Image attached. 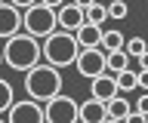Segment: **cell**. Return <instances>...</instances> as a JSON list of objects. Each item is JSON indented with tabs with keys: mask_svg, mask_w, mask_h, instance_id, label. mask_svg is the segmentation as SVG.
Wrapping results in <instances>:
<instances>
[{
	"mask_svg": "<svg viewBox=\"0 0 148 123\" xmlns=\"http://www.w3.org/2000/svg\"><path fill=\"white\" fill-rule=\"evenodd\" d=\"M40 3H46V6H53V10H62L68 0H40Z\"/></svg>",
	"mask_w": 148,
	"mask_h": 123,
	"instance_id": "25",
	"label": "cell"
},
{
	"mask_svg": "<svg viewBox=\"0 0 148 123\" xmlns=\"http://www.w3.org/2000/svg\"><path fill=\"white\" fill-rule=\"evenodd\" d=\"M86 25V10H80L74 0H68L62 10H59V31H68V34H77V31Z\"/></svg>",
	"mask_w": 148,
	"mask_h": 123,
	"instance_id": "9",
	"label": "cell"
},
{
	"mask_svg": "<svg viewBox=\"0 0 148 123\" xmlns=\"http://www.w3.org/2000/svg\"><path fill=\"white\" fill-rule=\"evenodd\" d=\"M108 16H111L114 22H123V19L130 16V6L123 3V0H111V3H108Z\"/></svg>",
	"mask_w": 148,
	"mask_h": 123,
	"instance_id": "20",
	"label": "cell"
},
{
	"mask_svg": "<svg viewBox=\"0 0 148 123\" xmlns=\"http://www.w3.org/2000/svg\"><path fill=\"white\" fill-rule=\"evenodd\" d=\"M123 123H148V117H145V114H139V111H133Z\"/></svg>",
	"mask_w": 148,
	"mask_h": 123,
	"instance_id": "23",
	"label": "cell"
},
{
	"mask_svg": "<svg viewBox=\"0 0 148 123\" xmlns=\"http://www.w3.org/2000/svg\"><path fill=\"white\" fill-rule=\"evenodd\" d=\"M117 95H120V89H117V77L114 74H102L96 80H90V99H99V102L108 105Z\"/></svg>",
	"mask_w": 148,
	"mask_h": 123,
	"instance_id": "10",
	"label": "cell"
},
{
	"mask_svg": "<svg viewBox=\"0 0 148 123\" xmlns=\"http://www.w3.org/2000/svg\"><path fill=\"white\" fill-rule=\"evenodd\" d=\"M22 28H25V12L12 3H0V37L9 40L16 34H22Z\"/></svg>",
	"mask_w": 148,
	"mask_h": 123,
	"instance_id": "8",
	"label": "cell"
},
{
	"mask_svg": "<svg viewBox=\"0 0 148 123\" xmlns=\"http://www.w3.org/2000/svg\"><path fill=\"white\" fill-rule=\"evenodd\" d=\"M127 43H123V34H120L117 28H108L105 34H102V49L105 52H117V49H123Z\"/></svg>",
	"mask_w": 148,
	"mask_h": 123,
	"instance_id": "15",
	"label": "cell"
},
{
	"mask_svg": "<svg viewBox=\"0 0 148 123\" xmlns=\"http://www.w3.org/2000/svg\"><path fill=\"white\" fill-rule=\"evenodd\" d=\"M3 62H6V68H12V71H25L28 74L34 65L43 62V43L22 31V34H16V37L6 40V46H3Z\"/></svg>",
	"mask_w": 148,
	"mask_h": 123,
	"instance_id": "1",
	"label": "cell"
},
{
	"mask_svg": "<svg viewBox=\"0 0 148 123\" xmlns=\"http://www.w3.org/2000/svg\"><path fill=\"white\" fill-rule=\"evenodd\" d=\"M46 123H80V105L71 95H56L43 105Z\"/></svg>",
	"mask_w": 148,
	"mask_h": 123,
	"instance_id": "5",
	"label": "cell"
},
{
	"mask_svg": "<svg viewBox=\"0 0 148 123\" xmlns=\"http://www.w3.org/2000/svg\"><path fill=\"white\" fill-rule=\"evenodd\" d=\"M9 3H12V6H18V10L25 12V10H31L34 3H40V0H9Z\"/></svg>",
	"mask_w": 148,
	"mask_h": 123,
	"instance_id": "22",
	"label": "cell"
},
{
	"mask_svg": "<svg viewBox=\"0 0 148 123\" xmlns=\"http://www.w3.org/2000/svg\"><path fill=\"white\" fill-rule=\"evenodd\" d=\"M105 123H123V120H111V117H108V120H105Z\"/></svg>",
	"mask_w": 148,
	"mask_h": 123,
	"instance_id": "28",
	"label": "cell"
},
{
	"mask_svg": "<svg viewBox=\"0 0 148 123\" xmlns=\"http://www.w3.org/2000/svg\"><path fill=\"white\" fill-rule=\"evenodd\" d=\"M102 34H105V31H102L99 25H90V22H86L74 37H77L80 49H102Z\"/></svg>",
	"mask_w": 148,
	"mask_h": 123,
	"instance_id": "12",
	"label": "cell"
},
{
	"mask_svg": "<svg viewBox=\"0 0 148 123\" xmlns=\"http://www.w3.org/2000/svg\"><path fill=\"white\" fill-rule=\"evenodd\" d=\"M123 49L130 52V58H142V56L148 52V43H145V37H130Z\"/></svg>",
	"mask_w": 148,
	"mask_h": 123,
	"instance_id": "19",
	"label": "cell"
},
{
	"mask_svg": "<svg viewBox=\"0 0 148 123\" xmlns=\"http://www.w3.org/2000/svg\"><path fill=\"white\" fill-rule=\"evenodd\" d=\"M74 3H77V6H80V10H90L92 3H99V0H74Z\"/></svg>",
	"mask_w": 148,
	"mask_h": 123,
	"instance_id": "26",
	"label": "cell"
},
{
	"mask_svg": "<svg viewBox=\"0 0 148 123\" xmlns=\"http://www.w3.org/2000/svg\"><path fill=\"white\" fill-rule=\"evenodd\" d=\"M0 123H9V120H6V117H0Z\"/></svg>",
	"mask_w": 148,
	"mask_h": 123,
	"instance_id": "30",
	"label": "cell"
},
{
	"mask_svg": "<svg viewBox=\"0 0 148 123\" xmlns=\"http://www.w3.org/2000/svg\"><path fill=\"white\" fill-rule=\"evenodd\" d=\"M80 58V43L74 34L68 31H56L43 40V62L53 68H68V65H77Z\"/></svg>",
	"mask_w": 148,
	"mask_h": 123,
	"instance_id": "3",
	"label": "cell"
},
{
	"mask_svg": "<svg viewBox=\"0 0 148 123\" xmlns=\"http://www.w3.org/2000/svg\"><path fill=\"white\" fill-rule=\"evenodd\" d=\"M22 31L37 40H46L49 34L59 31V10L46 6V3H34L31 10H25V28Z\"/></svg>",
	"mask_w": 148,
	"mask_h": 123,
	"instance_id": "4",
	"label": "cell"
},
{
	"mask_svg": "<svg viewBox=\"0 0 148 123\" xmlns=\"http://www.w3.org/2000/svg\"><path fill=\"white\" fill-rule=\"evenodd\" d=\"M0 65H6V62H3V49H0Z\"/></svg>",
	"mask_w": 148,
	"mask_h": 123,
	"instance_id": "29",
	"label": "cell"
},
{
	"mask_svg": "<svg viewBox=\"0 0 148 123\" xmlns=\"http://www.w3.org/2000/svg\"><path fill=\"white\" fill-rule=\"evenodd\" d=\"M139 71H148V52H145L142 58H139Z\"/></svg>",
	"mask_w": 148,
	"mask_h": 123,
	"instance_id": "27",
	"label": "cell"
},
{
	"mask_svg": "<svg viewBox=\"0 0 148 123\" xmlns=\"http://www.w3.org/2000/svg\"><path fill=\"white\" fill-rule=\"evenodd\" d=\"M133 111H136V108H133L130 99H123V95H117V99L108 102V117H111V120H127Z\"/></svg>",
	"mask_w": 148,
	"mask_h": 123,
	"instance_id": "13",
	"label": "cell"
},
{
	"mask_svg": "<svg viewBox=\"0 0 148 123\" xmlns=\"http://www.w3.org/2000/svg\"><path fill=\"white\" fill-rule=\"evenodd\" d=\"M0 3H9V0H0Z\"/></svg>",
	"mask_w": 148,
	"mask_h": 123,
	"instance_id": "31",
	"label": "cell"
},
{
	"mask_svg": "<svg viewBox=\"0 0 148 123\" xmlns=\"http://www.w3.org/2000/svg\"><path fill=\"white\" fill-rule=\"evenodd\" d=\"M16 105V95H12V83L0 77V114H9V108Z\"/></svg>",
	"mask_w": 148,
	"mask_h": 123,
	"instance_id": "18",
	"label": "cell"
},
{
	"mask_svg": "<svg viewBox=\"0 0 148 123\" xmlns=\"http://www.w3.org/2000/svg\"><path fill=\"white\" fill-rule=\"evenodd\" d=\"M111 16H108V3H92L90 10H86V22H90V25H105V22H108Z\"/></svg>",
	"mask_w": 148,
	"mask_h": 123,
	"instance_id": "17",
	"label": "cell"
},
{
	"mask_svg": "<svg viewBox=\"0 0 148 123\" xmlns=\"http://www.w3.org/2000/svg\"><path fill=\"white\" fill-rule=\"evenodd\" d=\"M9 123H46V114H43V105L34 102V99H18L6 114Z\"/></svg>",
	"mask_w": 148,
	"mask_h": 123,
	"instance_id": "7",
	"label": "cell"
},
{
	"mask_svg": "<svg viewBox=\"0 0 148 123\" xmlns=\"http://www.w3.org/2000/svg\"><path fill=\"white\" fill-rule=\"evenodd\" d=\"M77 71H80L86 80H96V77L108 74V52H105V49H80Z\"/></svg>",
	"mask_w": 148,
	"mask_h": 123,
	"instance_id": "6",
	"label": "cell"
},
{
	"mask_svg": "<svg viewBox=\"0 0 148 123\" xmlns=\"http://www.w3.org/2000/svg\"><path fill=\"white\" fill-rule=\"evenodd\" d=\"M25 92H28V99H34L40 105H46L56 95H62V74H59V68L46 65V62L34 65L25 74Z\"/></svg>",
	"mask_w": 148,
	"mask_h": 123,
	"instance_id": "2",
	"label": "cell"
},
{
	"mask_svg": "<svg viewBox=\"0 0 148 123\" xmlns=\"http://www.w3.org/2000/svg\"><path fill=\"white\" fill-rule=\"evenodd\" d=\"M136 111H139V114H145V117H148V92H142V95L136 99Z\"/></svg>",
	"mask_w": 148,
	"mask_h": 123,
	"instance_id": "21",
	"label": "cell"
},
{
	"mask_svg": "<svg viewBox=\"0 0 148 123\" xmlns=\"http://www.w3.org/2000/svg\"><path fill=\"white\" fill-rule=\"evenodd\" d=\"M108 120V105L99 99H86L80 102V123H105Z\"/></svg>",
	"mask_w": 148,
	"mask_h": 123,
	"instance_id": "11",
	"label": "cell"
},
{
	"mask_svg": "<svg viewBox=\"0 0 148 123\" xmlns=\"http://www.w3.org/2000/svg\"><path fill=\"white\" fill-rule=\"evenodd\" d=\"M114 77H117V89H120V92L139 89V71H133V68H127L123 74H114Z\"/></svg>",
	"mask_w": 148,
	"mask_h": 123,
	"instance_id": "16",
	"label": "cell"
},
{
	"mask_svg": "<svg viewBox=\"0 0 148 123\" xmlns=\"http://www.w3.org/2000/svg\"><path fill=\"white\" fill-rule=\"evenodd\" d=\"M139 89L148 92V71H139Z\"/></svg>",
	"mask_w": 148,
	"mask_h": 123,
	"instance_id": "24",
	"label": "cell"
},
{
	"mask_svg": "<svg viewBox=\"0 0 148 123\" xmlns=\"http://www.w3.org/2000/svg\"><path fill=\"white\" fill-rule=\"evenodd\" d=\"M127 68H130V52H127V49L108 52V74H123Z\"/></svg>",
	"mask_w": 148,
	"mask_h": 123,
	"instance_id": "14",
	"label": "cell"
}]
</instances>
